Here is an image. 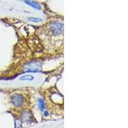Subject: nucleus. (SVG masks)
<instances>
[{"mask_svg": "<svg viewBox=\"0 0 128 128\" xmlns=\"http://www.w3.org/2000/svg\"><path fill=\"white\" fill-rule=\"evenodd\" d=\"M12 101L14 105L16 106H22L24 102V99L21 95L15 94L12 97Z\"/></svg>", "mask_w": 128, "mask_h": 128, "instance_id": "f257e3e1", "label": "nucleus"}, {"mask_svg": "<svg viewBox=\"0 0 128 128\" xmlns=\"http://www.w3.org/2000/svg\"><path fill=\"white\" fill-rule=\"evenodd\" d=\"M51 29L54 35H60L62 32L63 25L60 23H58V22H54L51 25Z\"/></svg>", "mask_w": 128, "mask_h": 128, "instance_id": "f03ea898", "label": "nucleus"}, {"mask_svg": "<svg viewBox=\"0 0 128 128\" xmlns=\"http://www.w3.org/2000/svg\"><path fill=\"white\" fill-rule=\"evenodd\" d=\"M25 2H26V3H27L28 4L30 5L31 6L34 7V8L38 9V10H39V9H40V6L38 3L32 2V1H30V0H25Z\"/></svg>", "mask_w": 128, "mask_h": 128, "instance_id": "7ed1b4c3", "label": "nucleus"}, {"mask_svg": "<svg viewBox=\"0 0 128 128\" xmlns=\"http://www.w3.org/2000/svg\"><path fill=\"white\" fill-rule=\"evenodd\" d=\"M20 80L21 81H32L34 80V77L32 75H24L20 77Z\"/></svg>", "mask_w": 128, "mask_h": 128, "instance_id": "20e7f679", "label": "nucleus"}, {"mask_svg": "<svg viewBox=\"0 0 128 128\" xmlns=\"http://www.w3.org/2000/svg\"><path fill=\"white\" fill-rule=\"evenodd\" d=\"M38 106H39V108L41 111L44 110L45 109L46 106H45V104H44V100H42V99H38Z\"/></svg>", "mask_w": 128, "mask_h": 128, "instance_id": "39448f33", "label": "nucleus"}, {"mask_svg": "<svg viewBox=\"0 0 128 128\" xmlns=\"http://www.w3.org/2000/svg\"><path fill=\"white\" fill-rule=\"evenodd\" d=\"M31 21H33V22H40L42 21V19H39V18H30L29 19Z\"/></svg>", "mask_w": 128, "mask_h": 128, "instance_id": "423d86ee", "label": "nucleus"}, {"mask_svg": "<svg viewBox=\"0 0 128 128\" xmlns=\"http://www.w3.org/2000/svg\"><path fill=\"white\" fill-rule=\"evenodd\" d=\"M45 115H48V112H45Z\"/></svg>", "mask_w": 128, "mask_h": 128, "instance_id": "0eeeda50", "label": "nucleus"}]
</instances>
